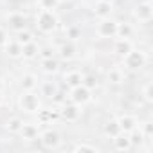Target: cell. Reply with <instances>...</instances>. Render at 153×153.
Here are the masks:
<instances>
[{
  "mask_svg": "<svg viewBox=\"0 0 153 153\" xmlns=\"http://www.w3.org/2000/svg\"><path fill=\"white\" fill-rule=\"evenodd\" d=\"M2 101H4V97H2V92H0V105H2Z\"/></svg>",
  "mask_w": 153,
  "mask_h": 153,
  "instance_id": "obj_38",
  "label": "cell"
},
{
  "mask_svg": "<svg viewBox=\"0 0 153 153\" xmlns=\"http://www.w3.org/2000/svg\"><path fill=\"white\" fill-rule=\"evenodd\" d=\"M128 137H130V142H131V146H142V142L146 140V137L142 135V131L139 130V126L135 128V130H131L130 133H128Z\"/></svg>",
  "mask_w": 153,
  "mask_h": 153,
  "instance_id": "obj_24",
  "label": "cell"
},
{
  "mask_svg": "<svg viewBox=\"0 0 153 153\" xmlns=\"http://www.w3.org/2000/svg\"><path fill=\"white\" fill-rule=\"evenodd\" d=\"M7 25L15 33L24 31V29H27V16L24 13H9L7 15Z\"/></svg>",
  "mask_w": 153,
  "mask_h": 153,
  "instance_id": "obj_9",
  "label": "cell"
},
{
  "mask_svg": "<svg viewBox=\"0 0 153 153\" xmlns=\"http://www.w3.org/2000/svg\"><path fill=\"white\" fill-rule=\"evenodd\" d=\"M18 106L25 114H36L42 108V101L38 94H34V90H24V94L18 97Z\"/></svg>",
  "mask_w": 153,
  "mask_h": 153,
  "instance_id": "obj_2",
  "label": "cell"
},
{
  "mask_svg": "<svg viewBox=\"0 0 153 153\" xmlns=\"http://www.w3.org/2000/svg\"><path fill=\"white\" fill-rule=\"evenodd\" d=\"M117 123H119V126H121V131H124V133H130L131 130H135V128L139 126L137 117H135V115H130V114L119 115V117H117Z\"/></svg>",
  "mask_w": 153,
  "mask_h": 153,
  "instance_id": "obj_10",
  "label": "cell"
},
{
  "mask_svg": "<svg viewBox=\"0 0 153 153\" xmlns=\"http://www.w3.org/2000/svg\"><path fill=\"white\" fill-rule=\"evenodd\" d=\"M103 2H110V4H114V2H115V0H103Z\"/></svg>",
  "mask_w": 153,
  "mask_h": 153,
  "instance_id": "obj_39",
  "label": "cell"
},
{
  "mask_svg": "<svg viewBox=\"0 0 153 153\" xmlns=\"http://www.w3.org/2000/svg\"><path fill=\"white\" fill-rule=\"evenodd\" d=\"M133 16L139 22H149L153 18V6L149 2H140L133 7Z\"/></svg>",
  "mask_w": 153,
  "mask_h": 153,
  "instance_id": "obj_8",
  "label": "cell"
},
{
  "mask_svg": "<svg viewBox=\"0 0 153 153\" xmlns=\"http://www.w3.org/2000/svg\"><path fill=\"white\" fill-rule=\"evenodd\" d=\"M114 146H115V149H119V151H128V149L131 148V142H130L128 133L121 131L117 137H114Z\"/></svg>",
  "mask_w": 153,
  "mask_h": 153,
  "instance_id": "obj_17",
  "label": "cell"
},
{
  "mask_svg": "<svg viewBox=\"0 0 153 153\" xmlns=\"http://www.w3.org/2000/svg\"><path fill=\"white\" fill-rule=\"evenodd\" d=\"M38 56H42V59H45V58H52L54 52H52L51 49H40V54H38Z\"/></svg>",
  "mask_w": 153,
  "mask_h": 153,
  "instance_id": "obj_35",
  "label": "cell"
},
{
  "mask_svg": "<svg viewBox=\"0 0 153 153\" xmlns=\"http://www.w3.org/2000/svg\"><path fill=\"white\" fill-rule=\"evenodd\" d=\"M6 42H7V33H6L2 27H0V47H4Z\"/></svg>",
  "mask_w": 153,
  "mask_h": 153,
  "instance_id": "obj_36",
  "label": "cell"
},
{
  "mask_svg": "<svg viewBox=\"0 0 153 153\" xmlns=\"http://www.w3.org/2000/svg\"><path fill=\"white\" fill-rule=\"evenodd\" d=\"M81 81H83V74L78 72V70H72V72H67L65 74V85L68 88H74V87L81 85Z\"/></svg>",
  "mask_w": 153,
  "mask_h": 153,
  "instance_id": "obj_18",
  "label": "cell"
},
{
  "mask_svg": "<svg viewBox=\"0 0 153 153\" xmlns=\"http://www.w3.org/2000/svg\"><path fill=\"white\" fill-rule=\"evenodd\" d=\"M81 85H83V87H87L88 90H94V88H97V79L94 78V76H83Z\"/></svg>",
  "mask_w": 153,
  "mask_h": 153,
  "instance_id": "obj_33",
  "label": "cell"
},
{
  "mask_svg": "<svg viewBox=\"0 0 153 153\" xmlns=\"http://www.w3.org/2000/svg\"><path fill=\"white\" fill-rule=\"evenodd\" d=\"M59 2H70V0H59Z\"/></svg>",
  "mask_w": 153,
  "mask_h": 153,
  "instance_id": "obj_40",
  "label": "cell"
},
{
  "mask_svg": "<svg viewBox=\"0 0 153 153\" xmlns=\"http://www.w3.org/2000/svg\"><path fill=\"white\" fill-rule=\"evenodd\" d=\"M36 27L49 34V33H54L56 27H58V16L54 15V11H49V9H40V13L36 15Z\"/></svg>",
  "mask_w": 153,
  "mask_h": 153,
  "instance_id": "obj_1",
  "label": "cell"
},
{
  "mask_svg": "<svg viewBox=\"0 0 153 153\" xmlns=\"http://www.w3.org/2000/svg\"><path fill=\"white\" fill-rule=\"evenodd\" d=\"M70 101L76 103V105H79V106H83V105L92 101V90H88L83 85L74 87V88H70Z\"/></svg>",
  "mask_w": 153,
  "mask_h": 153,
  "instance_id": "obj_4",
  "label": "cell"
},
{
  "mask_svg": "<svg viewBox=\"0 0 153 153\" xmlns=\"http://www.w3.org/2000/svg\"><path fill=\"white\" fill-rule=\"evenodd\" d=\"M33 40H34V36H33V33L27 31V29L16 33V42H18L20 45H25V43H29V42H33Z\"/></svg>",
  "mask_w": 153,
  "mask_h": 153,
  "instance_id": "obj_27",
  "label": "cell"
},
{
  "mask_svg": "<svg viewBox=\"0 0 153 153\" xmlns=\"http://www.w3.org/2000/svg\"><path fill=\"white\" fill-rule=\"evenodd\" d=\"M18 133L22 135V139H24V140L31 142V140H36V139H38V135H40V130H38V126H36V124L24 123V126L20 128V131H18Z\"/></svg>",
  "mask_w": 153,
  "mask_h": 153,
  "instance_id": "obj_12",
  "label": "cell"
},
{
  "mask_svg": "<svg viewBox=\"0 0 153 153\" xmlns=\"http://www.w3.org/2000/svg\"><path fill=\"white\" fill-rule=\"evenodd\" d=\"M131 49H133V43L130 42V38H117L114 43V54H117L121 58H124Z\"/></svg>",
  "mask_w": 153,
  "mask_h": 153,
  "instance_id": "obj_11",
  "label": "cell"
},
{
  "mask_svg": "<svg viewBox=\"0 0 153 153\" xmlns=\"http://www.w3.org/2000/svg\"><path fill=\"white\" fill-rule=\"evenodd\" d=\"M106 78H108V81H110L112 85H121V83L124 81V72H123L119 67H114V68H110V70L106 72Z\"/></svg>",
  "mask_w": 153,
  "mask_h": 153,
  "instance_id": "obj_23",
  "label": "cell"
},
{
  "mask_svg": "<svg viewBox=\"0 0 153 153\" xmlns=\"http://www.w3.org/2000/svg\"><path fill=\"white\" fill-rule=\"evenodd\" d=\"M123 59H124V67L130 68V70H140V68L146 65V61H148L146 52L137 51V49H131Z\"/></svg>",
  "mask_w": 153,
  "mask_h": 153,
  "instance_id": "obj_3",
  "label": "cell"
},
{
  "mask_svg": "<svg viewBox=\"0 0 153 153\" xmlns=\"http://www.w3.org/2000/svg\"><path fill=\"white\" fill-rule=\"evenodd\" d=\"M131 33H133V29L130 24H117V36L119 38H130Z\"/></svg>",
  "mask_w": 153,
  "mask_h": 153,
  "instance_id": "obj_28",
  "label": "cell"
},
{
  "mask_svg": "<svg viewBox=\"0 0 153 153\" xmlns=\"http://www.w3.org/2000/svg\"><path fill=\"white\" fill-rule=\"evenodd\" d=\"M139 130L142 131V135H144L146 139H151V137H153V124H151L149 121L140 123V124H139Z\"/></svg>",
  "mask_w": 153,
  "mask_h": 153,
  "instance_id": "obj_30",
  "label": "cell"
},
{
  "mask_svg": "<svg viewBox=\"0 0 153 153\" xmlns=\"http://www.w3.org/2000/svg\"><path fill=\"white\" fill-rule=\"evenodd\" d=\"M38 54H40V45L34 40L25 43V45H22V58L24 59H34Z\"/></svg>",
  "mask_w": 153,
  "mask_h": 153,
  "instance_id": "obj_14",
  "label": "cell"
},
{
  "mask_svg": "<svg viewBox=\"0 0 153 153\" xmlns=\"http://www.w3.org/2000/svg\"><path fill=\"white\" fill-rule=\"evenodd\" d=\"M59 56H61V59H65V61H70V59H74L76 58V45L74 43H63L61 47H59Z\"/></svg>",
  "mask_w": 153,
  "mask_h": 153,
  "instance_id": "obj_22",
  "label": "cell"
},
{
  "mask_svg": "<svg viewBox=\"0 0 153 153\" xmlns=\"http://www.w3.org/2000/svg\"><path fill=\"white\" fill-rule=\"evenodd\" d=\"M38 4L42 9H49V11H54L58 6H59V0H38Z\"/></svg>",
  "mask_w": 153,
  "mask_h": 153,
  "instance_id": "obj_32",
  "label": "cell"
},
{
  "mask_svg": "<svg viewBox=\"0 0 153 153\" xmlns=\"http://www.w3.org/2000/svg\"><path fill=\"white\" fill-rule=\"evenodd\" d=\"M142 96H144V99H146L148 103H153V83H151V81H148V83L142 87Z\"/></svg>",
  "mask_w": 153,
  "mask_h": 153,
  "instance_id": "obj_31",
  "label": "cell"
},
{
  "mask_svg": "<svg viewBox=\"0 0 153 153\" xmlns=\"http://www.w3.org/2000/svg\"><path fill=\"white\" fill-rule=\"evenodd\" d=\"M42 70L45 74H56L59 70V61L52 56V58H45L42 59Z\"/></svg>",
  "mask_w": 153,
  "mask_h": 153,
  "instance_id": "obj_20",
  "label": "cell"
},
{
  "mask_svg": "<svg viewBox=\"0 0 153 153\" xmlns=\"http://www.w3.org/2000/svg\"><path fill=\"white\" fill-rule=\"evenodd\" d=\"M103 131H105V135L110 137V139L117 137V135L121 133V126H119L117 119H110V121H106L105 126H103Z\"/></svg>",
  "mask_w": 153,
  "mask_h": 153,
  "instance_id": "obj_19",
  "label": "cell"
},
{
  "mask_svg": "<svg viewBox=\"0 0 153 153\" xmlns=\"http://www.w3.org/2000/svg\"><path fill=\"white\" fill-rule=\"evenodd\" d=\"M2 88H4V83H2V79H0V92H2Z\"/></svg>",
  "mask_w": 153,
  "mask_h": 153,
  "instance_id": "obj_37",
  "label": "cell"
},
{
  "mask_svg": "<svg viewBox=\"0 0 153 153\" xmlns=\"http://www.w3.org/2000/svg\"><path fill=\"white\" fill-rule=\"evenodd\" d=\"M38 85V78L33 74V72H25L22 76V79H20V87L22 90H34Z\"/></svg>",
  "mask_w": 153,
  "mask_h": 153,
  "instance_id": "obj_16",
  "label": "cell"
},
{
  "mask_svg": "<svg viewBox=\"0 0 153 153\" xmlns=\"http://www.w3.org/2000/svg\"><path fill=\"white\" fill-rule=\"evenodd\" d=\"M112 11H114V4H110V2L97 0L96 6H94V13H96V16H99V18H108V16L112 15Z\"/></svg>",
  "mask_w": 153,
  "mask_h": 153,
  "instance_id": "obj_13",
  "label": "cell"
},
{
  "mask_svg": "<svg viewBox=\"0 0 153 153\" xmlns=\"http://www.w3.org/2000/svg\"><path fill=\"white\" fill-rule=\"evenodd\" d=\"M117 24L115 20L108 18H101V22L97 24V34L101 38H115L117 36Z\"/></svg>",
  "mask_w": 153,
  "mask_h": 153,
  "instance_id": "obj_5",
  "label": "cell"
},
{
  "mask_svg": "<svg viewBox=\"0 0 153 153\" xmlns=\"http://www.w3.org/2000/svg\"><path fill=\"white\" fill-rule=\"evenodd\" d=\"M79 115H81V106L79 105H76V103H67V105H63L61 106V110H59V117L61 119H65L67 123H74V121H78L79 119Z\"/></svg>",
  "mask_w": 153,
  "mask_h": 153,
  "instance_id": "obj_6",
  "label": "cell"
},
{
  "mask_svg": "<svg viewBox=\"0 0 153 153\" xmlns=\"http://www.w3.org/2000/svg\"><path fill=\"white\" fill-rule=\"evenodd\" d=\"M22 126H24V121H22L20 117H11V119L6 123V130H7L9 133H18Z\"/></svg>",
  "mask_w": 153,
  "mask_h": 153,
  "instance_id": "obj_25",
  "label": "cell"
},
{
  "mask_svg": "<svg viewBox=\"0 0 153 153\" xmlns=\"http://www.w3.org/2000/svg\"><path fill=\"white\" fill-rule=\"evenodd\" d=\"M40 140H42L43 148H47V149H56V148L59 146V142H61V137H59V133H58L56 130H43V131L40 133Z\"/></svg>",
  "mask_w": 153,
  "mask_h": 153,
  "instance_id": "obj_7",
  "label": "cell"
},
{
  "mask_svg": "<svg viewBox=\"0 0 153 153\" xmlns=\"http://www.w3.org/2000/svg\"><path fill=\"white\" fill-rule=\"evenodd\" d=\"M81 36V31L78 29V27H68L67 29V38H70V40H78Z\"/></svg>",
  "mask_w": 153,
  "mask_h": 153,
  "instance_id": "obj_34",
  "label": "cell"
},
{
  "mask_svg": "<svg viewBox=\"0 0 153 153\" xmlns=\"http://www.w3.org/2000/svg\"><path fill=\"white\" fill-rule=\"evenodd\" d=\"M58 94V88H56V85L52 83V81H45L43 85H42V96H45V97H54Z\"/></svg>",
  "mask_w": 153,
  "mask_h": 153,
  "instance_id": "obj_26",
  "label": "cell"
},
{
  "mask_svg": "<svg viewBox=\"0 0 153 153\" xmlns=\"http://www.w3.org/2000/svg\"><path fill=\"white\" fill-rule=\"evenodd\" d=\"M36 114H38V121L43 123V124L52 123V121H56V119L59 117V110H42V108H40Z\"/></svg>",
  "mask_w": 153,
  "mask_h": 153,
  "instance_id": "obj_21",
  "label": "cell"
},
{
  "mask_svg": "<svg viewBox=\"0 0 153 153\" xmlns=\"http://www.w3.org/2000/svg\"><path fill=\"white\" fill-rule=\"evenodd\" d=\"M6 54L9 56V58H13V59H18V58H22V45L16 42V40H7L6 42Z\"/></svg>",
  "mask_w": 153,
  "mask_h": 153,
  "instance_id": "obj_15",
  "label": "cell"
},
{
  "mask_svg": "<svg viewBox=\"0 0 153 153\" xmlns=\"http://www.w3.org/2000/svg\"><path fill=\"white\" fill-rule=\"evenodd\" d=\"M72 151H90V153H94V151H97V148L94 146V144H88V142H78V144H74L72 146Z\"/></svg>",
  "mask_w": 153,
  "mask_h": 153,
  "instance_id": "obj_29",
  "label": "cell"
}]
</instances>
